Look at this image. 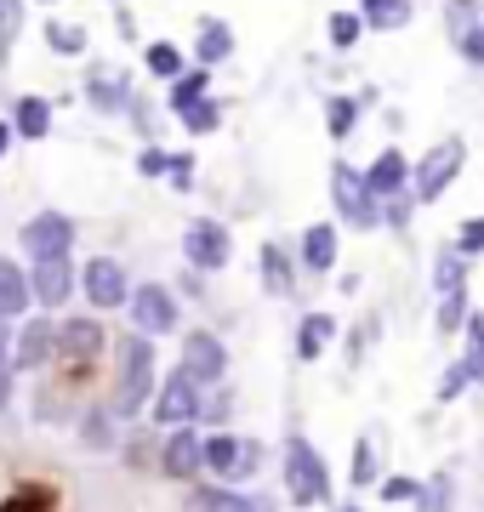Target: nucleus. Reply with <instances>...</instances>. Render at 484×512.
I'll return each mask as SVG.
<instances>
[{
	"label": "nucleus",
	"mask_w": 484,
	"mask_h": 512,
	"mask_svg": "<svg viewBox=\"0 0 484 512\" xmlns=\"http://www.w3.org/2000/svg\"><path fill=\"white\" fill-rule=\"evenodd\" d=\"M154 387H160V353H154V342L137 336V330L114 336V376H109V399L103 404L120 421H131L154 404Z\"/></svg>",
	"instance_id": "f257e3e1"
},
{
	"label": "nucleus",
	"mask_w": 484,
	"mask_h": 512,
	"mask_svg": "<svg viewBox=\"0 0 484 512\" xmlns=\"http://www.w3.org/2000/svg\"><path fill=\"white\" fill-rule=\"evenodd\" d=\"M280 478H285V495H291L297 507H325V501H331V467H325V456L314 450V439H302V433H285Z\"/></svg>",
	"instance_id": "f03ea898"
},
{
	"label": "nucleus",
	"mask_w": 484,
	"mask_h": 512,
	"mask_svg": "<svg viewBox=\"0 0 484 512\" xmlns=\"http://www.w3.org/2000/svg\"><path fill=\"white\" fill-rule=\"evenodd\" d=\"M262 439H251V433H205V478L211 484H223V490H240V484H251V478L262 473Z\"/></svg>",
	"instance_id": "7ed1b4c3"
},
{
	"label": "nucleus",
	"mask_w": 484,
	"mask_h": 512,
	"mask_svg": "<svg viewBox=\"0 0 484 512\" xmlns=\"http://www.w3.org/2000/svg\"><path fill=\"white\" fill-rule=\"evenodd\" d=\"M205 416V387L188 376V370H166L160 387H154L149 404V427L154 433H177V427H194Z\"/></svg>",
	"instance_id": "20e7f679"
},
{
	"label": "nucleus",
	"mask_w": 484,
	"mask_h": 512,
	"mask_svg": "<svg viewBox=\"0 0 484 512\" xmlns=\"http://www.w3.org/2000/svg\"><path fill=\"white\" fill-rule=\"evenodd\" d=\"M462 165H467V143L462 137H439V143L416 160V171H410V194H416V205L445 200L450 183L462 177Z\"/></svg>",
	"instance_id": "39448f33"
},
{
	"label": "nucleus",
	"mask_w": 484,
	"mask_h": 512,
	"mask_svg": "<svg viewBox=\"0 0 484 512\" xmlns=\"http://www.w3.org/2000/svg\"><path fill=\"white\" fill-rule=\"evenodd\" d=\"M75 239H80V222L69 211H35L18 228V245L29 256V268L35 262H57V256H75Z\"/></svg>",
	"instance_id": "423d86ee"
},
{
	"label": "nucleus",
	"mask_w": 484,
	"mask_h": 512,
	"mask_svg": "<svg viewBox=\"0 0 484 512\" xmlns=\"http://www.w3.org/2000/svg\"><path fill=\"white\" fill-rule=\"evenodd\" d=\"M331 205H336V217H342V228H359V234L382 228V205L365 188V171H354L348 160L331 165Z\"/></svg>",
	"instance_id": "0eeeda50"
},
{
	"label": "nucleus",
	"mask_w": 484,
	"mask_h": 512,
	"mask_svg": "<svg viewBox=\"0 0 484 512\" xmlns=\"http://www.w3.org/2000/svg\"><path fill=\"white\" fill-rule=\"evenodd\" d=\"M131 325H137V336H149V342L177 336L183 330V302H177V291L160 285V279H143L131 291Z\"/></svg>",
	"instance_id": "6e6552de"
},
{
	"label": "nucleus",
	"mask_w": 484,
	"mask_h": 512,
	"mask_svg": "<svg viewBox=\"0 0 484 512\" xmlns=\"http://www.w3.org/2000/svg\"><path fill=\"white\" fill-rule=\"evenodd\" d=\"M114 342L109 330L97 325V319H86V313H69V319H57V359L52 365L63 370V382H69V370H86L92 359H103Z\"/></svg>",
	"instance_id": "1a4fd4ad"
},
{
	"label": "nucleus",
	"mask_w": 484,
	"mask_h": 512,
	"mask_svg": "<svg viewBox=\"0 0 484 512\" xmlns=\"http://www.w3.org/2000/svg\"><path fill=\"white\" fill-rule=\"evenodd\" d=\"M183 262L194 268V274H223L228 262H234V234H228V222L188 217V228H183Z\"/></svg>",
	"instance_id": "9d476101"
},
{
	"label": "nucleus",
	"mask_w": 484,
	"mask_h": 512,
	"mask_svg": "<svg viewBox=\"0 0 484 512\" xmlns=\"http://www.w3.org/2000/svg\"><path fill=\"white\" fill-rule=\"evenodd\" d=\"M131 291H137V279L126 274V262H120V256H92V262L80 268V296H86L97 313L131 308Z\"/></svg>",
	"instance_id": "9b49d317"
},
{
	"label": "nucleus",
	"mask_w": 484,
	"mask_h": 512,
	"mask_svg": "<svg viewBox=\"0 0 484 512\" xmlns=\"http://www.w3.org/2000/svg\"><path fill=\"white\" fill-rule=\"evenodd\" d=\"M177 370H188L205 393H211V387H228V342L205 325L183 330V359H177Z\"/></svg>",
	"instance_id": "f8f14e48"
},
{
	"label": "nucleus",
	"mask_w": 484,
	"mask_h": 512,
	"mask_svg": "<svg viewBox=\"0 0 484 512\" xmlns=\"http://www.w3.org/2000/svg\"><path fill=\"white\" fill-rule=\"evenodd\" d=\"M154 473L171 478V484H200L205 478V433L200 427L166 433V439H160V467H154Z\"/></svg>",
	"instance_id": "ddd939ff"
},
{
	"label": "nucleus",
	"mask_w": 484,
	"mask_h": 512,
	"mask_svg": "<svg viewBox=\"0 0 484 512\" xmlns=\"http://www.w3.org/2000/svg\"><path fill=\"white\" fill-rule=\"evenodd\" d=\"M29 285H35V308L40 313H63L69 296L80 291V268L75 256H57V262H35L29 268Z\"/></svg>",
	"instance_id": "4468645a"
},
{
	"label": "nucleus",
	"mask_w": 484,
	"mask_h": 512,
	"mask_svg": "<svg viewBox=\"0 0 484 512\" xmlns=\"http://www.w3.org/2000/svg\"><path fill=\"white\" fill-rule=\"evenodd\" d=\"M52 359H57V319L29 313L18 325V342H12V365H18V376H29V370H46Z\"/></svg>",
	"instance_id": "2eb2a0df"
},
{
	"label": "nucleus",
	"mask_w": 484,
	"mask_h": 512,
	"mask_svg": "<svg viewBox=\"0 0 484 512\" xmlns=\"http://www.w3.org/2000/svg\"><path fill=\"white\" fill-rule=\"evenodd\" d=\"M183 512H280L257 490H223V484H188Z\"/></svg>",
	"instance_id": "dca6fc26"
},
{
	"label": "nucleus",
	"mask_w": 484,
	"mask_h": 512,
	"mask_svg": "<svg viewBox=\"0 0 484 512\" xmlns=\"http://www.w3.org/2000/svg\"><path fill=\"white\" fill-rule=\"evenodd\" d=\"M410 171H416V160H405V148H382L371 160V171H365V188L376 194V205L399 200V194H410Z\"/></svg>",
	"instance_id": "f3484780"
},
{
	"label": "nucleus",
	"mask_w": 484,
	"mask_h": 512,
	"mask_svg": "<svg viewBox=\"0 0 484 512\" xmlns=\"http://www.w3.org/2000/svg\"><path fill=\"white\" fill-rule=\"evenodd\" d=\"M336 256H342V228H336V222H308L302 239H297V262L308 274H331Z\"/></svg>",
	"instance_id": "a211bd4d"
},
{
	"label": "nucleus",
	"mask_w": 484,
	"mask_h": 512,
	"mask_svg": "<svg viewBox=\"0 0 484 512\" xmlns=\"http://www.w3.org/2000/svg\"><path fill=\"white\" fill-rule=\"evenodd\" d=\"M86 103H92L97 114H131L137 92H131V80L120 69H92L86 74Z\"/></svg>",
	"instance_id": "6ab92c4d"
},
{
	"label": "nucleus",
	"mask_w": 484,
	"mask_h": 512,
	"mask_svg": "<svg viewBox=\"0 0 484 512\" xmlns=\"http://www.w3.org/2000/svg\"><path fill=\"white\" fill-rule=\"evenodd\" d=\"M35 308V285H29V268L18 256H0V313L6 319H29Z\"/></svg>",
	"instance_id": "aec40b11"
},
{
	"label": "nucleus",
	"mask_w": 484,
	"mask_h": 512,
	"mask_svg": "<svg viewBox=\"0 0 484 512\" xmlns=\"http://www.w3.org/2000/svg\"><path fill=\"white\" fill-rule=\"evenodd\" d=\"M228 57H234V29H228L223 18L194 23V63H200V69H223Z\"/></svg>",
	"instance_id": "412c9836"
},
{
	"label": "nucleus",
	"mask_w": 484,
	"mask_h": 512,
	"mask_svg": "<svg viewBox=\"0 0 484 512\" xmlns=\"http://www.w3.org/2000/svg\"><path fill=\"white\" fill-rule=\"evenodd\" d=\"M257 268H262V291L268 296H291L297 291V256L285 251L280 239H268L257 251Z\"/></svg>",
	"instance_id": "4be33fe9"
},
{
	"label": "nucleus",
	"mask_w": 484,
	"mask_h": 512,
	"mask_svg": "<svg viewBox=\"0 0 484 512\" xmlns=\"http://www.w3.org/2000/svg\"><path fill=\"white\" fill-rule=\"evenodd\" d=\"M12 131H18L23 143H46V137H52V97L23 92L18 103H12Z\"/></svg>",
	"instance_id": "5701e85b"
},
{
	"label": "nucleus",
	"mask_w": 484,
	"mask_h": 512,
	"mask_svg": "<svg viewBox=\"0 0 484 512\" xmlns=\"http://www.w3.org/2000/svg\"><path fill=\"white\" fill-rule=\"evenodd\" d=\"M336 336H342L336 313H319V308H314V313H302V319H297V359H302V365H314V359L331 348Z\"/></svg>",
	"instance_id": "b1692460"
},
{
	"label": "nucleus",
	"mask_w": 484,
	"mask_h": 512,
	"mask_svg": "<svg viewBox=\"0 0 484 512\" xmlns=\"http://www.w3.org/2000/svg\"><path fill=\"white\" fill-rule=\"evenodd\" d=\"M359 18H365V29H376V35H399V29H410V18H416V0H359Z\"/></svg>",
	"instance_id": "393cba45"
},
{
	"label": "nucleus",
	"mask_w": 484,
	"mask_h": 512,
	"mask_svg": "<svg viewBox=\"0 0 484 512\" xmlns=\"http://www.w3.org/2000/svg\"><path fill=\"white\" fill-rule=\"evenodd\" d=\"M205 97H211V69H200V63H194L183 80H171V86H166V109L183 120V114L194 109V103H205Z\"/></svg>",
	"instance_id": "a878e982"
},
{
	"label": "nucleus",
	"mask_w": 484,
	"mask_h": 512,
	"mask_svg": "<svg viewBox=\"0 0 484 512\" xmlns=\"http://www.w3.org/2000/svg\"><path fill=\"white\" fill-rule=\"evenodd\" d=\"M143 69L171 86V80H183L188 74V52L177 46V40H149V46H143Z\"/></svg>",
	"instance_id": "bb28decb"
},
{
	"label": "nucleus",
	"mask_w": 484,
	"mask_h": 512,
	"mask_svg": "<svg viewBox=\"0 0 484 512\" xmlns=\"http://www.w3.org/2000/svg\"><path fill=\"white\" fill-rule=\"evenodd\" d=\"M467 319H473V296L467 291H450L433 302V336H462Z\"/></svg>",
	"instance_id": "cd10ccee"
},
{
	"label": "nucleus",
	"mask_w": 484,
	"mask_h": 512,
	"mask_svg": "<svg viewBox=\"0 0 484 512\" xmlns=\"http://www.w3.org/2000/svg\"><path fill=\"white\" fill-rule=\"evenodd\" d=\"M80 439L92 444V450H120V416H114L109 404H97L80 416Z\"/></svg>",
	"instance_id": "c85d7f7f"
},
{
	"label": "nucleus",
	"mask_w": 484,
	"mask_h": 512,
	"mask_svg": "<svg viewBox=\"0 0 484 512\" xmlns=\"http://www.w3.org/2000/svg\"><path fill=\"white\" fill-rule=\"evenodd\" d=\"M433 291L450 296V291H467V256L456 245H439L433 251Z\"/></svg>",
	"instance_id": "c756f323"
},
{
	"label": "nucleus",
	"mask_w": 484,
	"mask_h": 512,
	"mask_svg": "<svg viewBox=\"0 0 484 512\" xmlns=\"http://www.w3.org/2000/svg\"><path fill=\"white\" fill-rule=\"evenodd\" d=\"M410 512H456V473H433V478H422V490H416Z\"/></svg>",
	"instance_id": "7c9ffc66"
},
{
	"label": "nucleus",
	"mask_w": 484,
	"mask_h": 512,
	"mask_svg": "<svg viewBox=\"0 0 484 512\" xmlns=\"http://www.w3.org/2000/svg\"><path fill=\"white\" fill-rule=\"evenodd\" d=\"M40 35H46V46H52L57 57H86V52H92V35H86L80 23L52 18V23H40Z\"/></svg>",
	"instance_id": "2f4dec72"
},
{
	"label": "nucleus",
	"mask_w": 484,
	"mask_h": 512,
	"mask_svg": "<svg viewBox=\"0 0 484 512\" xmlns=\"http://www.w3.org/2000/svg\"><path fill=\"white\" fill-rule=\"evenodd\" d=\"M348 484H354V490H376V484H382V461H376V439H371V433H359V439H354Z\"/></svg>",
	"instance_id": "473e14b6"
},
{
	"label": "nucleus",
	"mask_w": 484,
	"mask_h": 512,
	"mask_svg": "<svg viewBox=\"0 0 484 512\" xmlns=\"http://www.w3.org/2000/svg\"><path fill=\"white\" fill-rule=\"evenodd\" d=\"M354 126H359V97L331 92V97H325V131H331L336 143H348V137H354Z\"/></svg>",
	"instance_id": "72a5a7b5"
},
{
	"label": "nucleus",
	"mask_w": 484,
	"mask_h": 512,
	"mask_svg": "<svg viewBox=\"0 0 484 512\" xmlns=\"http://www.w3.org/2000/svg\"><path fill=\"white\" fill-rule=\"evenodd\" d=\"M0 512H57V490H46V484H18V490L0 495Z\"/></svg>",
	"instance_id": "f704fd0d"
},
{
	"label": "nucleus",
	"mask_w": 484,
	"mask_h": 512,
	"mask_svg": "<svg viewBox=\"0 0 484 512\" xmlns=\"http://www.w3.org/2000/svg\"><path fill=\"white\" fill-rule=\"evenodd\" d=\"M462 370L473 376V387L484 382V308H473V319L462 330Z\"/></svg>",
	"instance_id": "c9c22d12"
},
{
	"label": "nucleus",
	"mask_w": 484,
	"mask_h": 512,
	"mask_svg": "<svg viewBox=\"0 0 484 512\" xmlns=\"http://www.w3.org/2000/svg\"><path fill=\"white\" fill-rule=\"evenodd\" d=\"M359 35H365V18H359V12H331V18H325V40H331L336 52L359 46Z\"/></svg>",
	"instance_id": "e433bc0d"
},
{
	"label": "nucleus",
	"mask_w": 484,
	"mask_h": 512,
	"mask_svg": "<svg viewBox=\"0 0 484 512\" xmlns=\"http://www.w3.org/2000/svg\"><path fill=\"white\" fill-rule=\"evenodd\" d=\"M18 35H23V0H0V69L12 63Z\"/></svg>",
	"instance_id": "4c0bfd02"
},
{
	"label": "nucleus",
	"mask_w": 484,
	"mask_h": 512,
	"mask_svg": "<svg viewBox=\"0 0 484 512\" xmlns=\"http://www.w3.org/2000/svg\"><path fill=\"white\" fill-rule=\"evenodd\" d=\"M217 126H223V103H217V97H205V103H194V109L183 114V131H188V137H211Z\"/></svg>",
	"instance_id": "58836bf2"
},
{
	"label": "nucleus",
	"mask_w": 484,
	"mask_h": 512,
	"mask_svg": "<svg viewBox=\"0 0 484 512\" xmlns=\"http://www.w3.org/2000/svg\"><path fill=\"white\" fill-rule=\"evenodd\" d=\"M479 18H484V0H445V29H450V40H462Z\"/></svg>",
	"instance_id": "ea45409f"
},
{
	"label": "nucleus",
	"mask_w": 484,
	"mask_h": 512,
	"mask_svg": "<svg viewBox=\"0 0 484 512\" xmlns=\"http://www.w3.org/2000/svg\"><path fill=\"white\" fill-rule=\"evenodd\" d=\"M467 387H473V376L462 370V359H450L445 376H439V387H433V404H456V399L467 393Z\"/></svg>",
	"instance_id": "a19ab883"
},
{
	"label": "nucleus",
	"mask_w": 484,
	"mask_h": 512,
	"mask_svg": "<svg viewBox=\"0 0 484 512\" xmlns=\"http://www.w3.org/2000/svg\"><path fill=\"white\" fill-rule=\"evenodd\" d=\"M416 490H422V478H405V473H388L382 484H376V495H382V501H393V507H410V501H416Z\"/></svg>",
	"instance_id": "79ce46f5"
},
{
	"label": "nucleus",
	"mask_w": 484,
	"mask_h": 512,
	"mask_svg": "<svg viewBox=\"0 0 484 512\" xmlns=\"http://www.w3.org/2000/svg\"><path fill=\"white\" fill-rule=\"evenodd\" d=\"M450 245H456L467 262H473V256H484V217H462V222H456V239H450Z\"/></svg>",
	"instance_id": "37998d69"
},
{
	"label": "nucleus",
	"mask_w": 484,
	"mask_h": 512,
	"mask_svg": "<svg viewBox=\"0 0 484 512\" xmlns=\"http://www.w3.org/2000/svg\"><path fill=\"white\" fill-rule=\"evenodd\" d=\"M171 160H177V154H171V148H160V143H149L143 148V154H137V177H171Z\"/></svg>",
	"instance_id": "c03bdc74"
},
{
	"label": "nucleus",
	"mask_w": 484,
	"mask_h": 512,
	"mask_svg": "<svg viewBox=\"0 0 484 512\" xmlns=\"http://www.w3.org/2000/svg\"><path fill=\"white\" fill-rule=\"evenodd\" d=\"M456 52H462V63H473V69H484V18L467 29L462 40H456Z\"/></svg>",
	"instance_id": "a18cd8bd"
},
{
	"label": "nucleus",
	"mask_w": 484,
	"mask_h": 512,
	"mask_svg": "<svg viewBox=\"0 0 484 512\" xmlns=\"http://www.w3.org/2000/svg\"><path fill=\"white\" fill-rule=\"evenodd\" d=\"M12 393H18V365H12V359H0V416L12 410Z\"/></svg>",
	"instance_id": "49530a36"
},
{
	"label": "nucleus",
	"mask_w": 484,
	"mask_h": 512,
	"mask_svg": "<svg viewBox=\"0 0 484 512\" xmlns=\"http://www.w3.org/2000/svg\"><path fill=\"white\" fill-rule=\"evenodd\" d=\"M171 188H194V154H177V160H171Z\"/></svg>",
	"instance_id": "de8ad7c7"
},
{
	"label": "nucleus",
	"mask_w": 484,
	"mask_h": 512,
	"mask_svg": "<svg viewBox=\"0 0 484 512\" xmlns=\"http://www.w3.org/2000/svg\"><path fill=\"white\" fill-rule=\"evenodd\" d=\"M12 342H18V325L0 313V359H12Z\"/></svg>",
	"instance_id": "09e8293b"
},
{
	"label": "nucleus",
	"mask_w": 484,
	"mask_h": 512,
	"mask_svg": "<svg viewBox=\"0 0 484 512\" xmlns=\"http://www.w3.org/2000/svg\"><path fill=\"white\" fill-rule=\"evenodd\" d=\"M200 279H205V274H194V268H188V274H183V296H200V291H205Z\"/></svg>",
	"instance_id": "8fccbe9b"
},
{
	"label": "nucleus",
	"mask_w": 484,
	"mask_h": 512,
	"mask_svg": "<svg viewBox=\"0 0 484 512\" xmlns=\"http://www.w3.org/2000/svg\"><path fill=\"white\" fill-rule=\"evenodd\" d=\"M12 137H18V131H12V120H0V160H6V148H12Z\"/></svg>",
	"instance_id": "3c124183"
},
{
	"label": "nucleus",
	"mask_w": 484,
	"mask_h": 512,
	"mask_svg": "<svg viewBox=\"0 0 484 512\" xmlns=\"http://www.w3.org/2000/svg\"><path fill=\"white\" fill-rule=\"evenodd\" d=\"M336 512H365V507H359V501H342V507H336Z\"/></svg>",
	"instance_id": "603ef678"
},
{
	"label": "nucleus",
	"mask_w": 484,
	"mask_h": 512,
	"mask_svg": "<svg viewBox=\"0 0 484 512\" xmlns=\"http://www.w3.org/2000/svg\"><path fill=\"white\" fill-rule=\"evenodd\" d=\"M40 6H57V0H40Z\"/></svg>",
	"instance_id": "864d4df0"
}]
</instances>
